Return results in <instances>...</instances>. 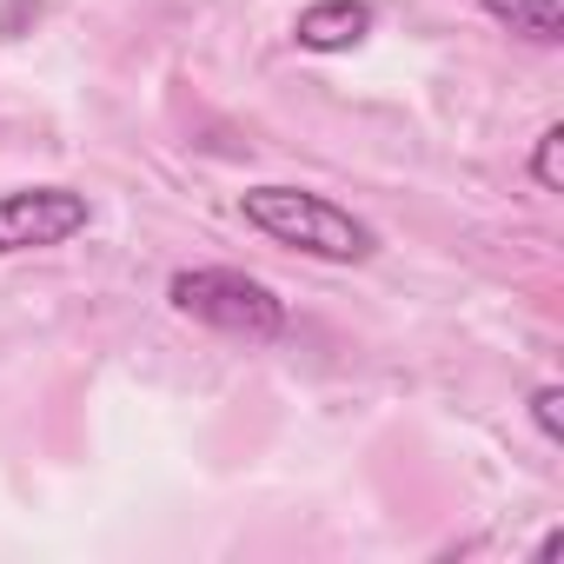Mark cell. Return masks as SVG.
Listing matches in <instances>:
<instances>
[{
	"label": "cell",
	"mask_w": 564,
	"mask_h": 564,
	"mask_svg": "<svg viewBox=\"0 0 564 564\" xmlns=\"http://www.w3.org/2000/svg\"><path fill=\"white\" fill-rule=\"evenodd\" d=\"M239 213L252 232H265L272 246H293L306 259H333V265H359L379 252V232L366 219H352L346 206H333L326 193L306 186H246Z\"/></svg>",
	"instance_id": "1"
},
{
	"label": "cell",
	"mask_w": 564,
	"mask_h": 564,
	"mask_svg": "<svg viewBox=\"0 0 564 564\" xmlns=\"http://www.w3.org/2000/svg\"><path fill=\"white\" fill-rule=\"evenodd\" d=\"M173 313L213 326V333H232V339H279L286 333V300L259 279L232 272V265H199V272H173L166 286Z\"/></svg>",
	"instance_id": "2"
},
{
	"label": "cell",
	"mask_w": 564,
	"mask_h": 564,
	"mask_svg": "<svg viewBox=\"0 0 564 564\" xmlns=\"http://www.w3.org/2000/svg\"><path fill=\"white\" fill-rule=\"evenodd\" d=\"M94 206L74 186H21L0 193V252H41V246H67L74 232H87Z\"/></svg>",
	"instance_id": "3"
},
{
	"label": "cell",
	"mask_w": 564,
	"mask_h": 564,
	"mask_svg": "<svg viewBox=\"0 0 564 564\" xmlns=\"http://www.w3.org/2000/svg\"><path fill=\"white\" fill-rule=\"evenodd\" d=\"M372 34V8L366 0H313V8L293 21V41L306 54H352Z\"/></svg>",
	"instance_id": "4"
},
{
	"label": "cell",
	"mask_w": 564,
	"mask_h": 564,
	"mask_svg": "<svg viewBox=\"0 0 564 564\" xmlns=\"http://www.w3.org/2000/svg\"><path fill=\"white\" fill-rule=\"evenodd\" d=\"M478 8H485L498 28L524 34L531 47H557V41H564V8H557V0H478Z\"/></svg>",
	"instance_id": "5"
},
{
	"label": "cell",
	"mask_w": 564,
	"mask_h": 564,
	"mask_svg": "<svg viewBox=\"0 0 564 564\" xmlns=\"http://www.w3.org/2000/svg\"><path fill=\"white\" fill-rule=\"evenodd\" d=\"M531 180L544 193H564V127H544L538 133V153H531Z\"/></svg>",
	"instance_id": "6"
},
{
	"label": "cell",
	"mask_w": 564,
	"mask_h": 564,
	"mask_svg": "<svg viewBox=\"0 0 564 564\" xmlns=\"http://www.w3.org/2000/svg\"><path fill=\"white\" fill-rule=\"evenodd\" d=\"M531 419H538V432L557 445V438H564V386H538V392H531Z\"/></svg>",
	"instance_id": "7"
},
{
	"label": "cell",
	"mask_w": 564,
	"mask_h": 564,
	"mask_svg": "<svg viewBox=\"0 0 564 564\" xmlns=\"http://www.w3.org/2000/svg\"><path fill=\"white\" fill-rule=\"evenodd\" d=\"M28 21H41V0H8V8H0V41H14Z\"/></svg>",
	"instance_id": "8"
}]
</instances>
